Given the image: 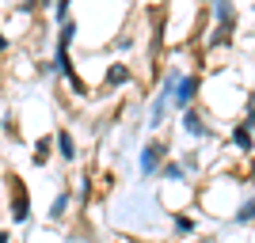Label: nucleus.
Returning a JSON list of instances; mask_svg holds the SVG:
<instances>
[{
	"label": "nucleus",
	"instance_id": "nucleus-1",
	"mask_svg": "<svg viewBox=\"0 0 255 243\" xmlns=\"http://www.w3.org/2000/svg\"><path fill=\"white\" fill-rule=\"evenodd\" d=\"M156 160H160V145H149V148H145V160H141V167L152 171V167H156Z\"/></svg>",
	"mask_w": 255,
	"mask_h": 243
},
{
	"label": "nucleus",
	"instance_id": "nucleus-2",
	"mask_svg": "<svg viewBox=\"0 0 255 243\" xmlns=\"http://www.w3.org/2000/svg\"><path fill=\"white\" fill-rule=\"evenodd\" d=\"M57 145H61V156H73V141H69V133H61Z\"/></svg>",
	"mask_w": 255,
	"mask_h": 243
},
{
	"label": "nucleus",
	"instance_id": "nucleus-3",
	"mask_svg": "<svg viewBox=\"0 0 255 243\" xmlns=\"http://www.w3.org/2000/svg\"><path fill=\"white\" fill-rule=\"evenodd\" d=\"M187 129H191V133H202V122H198L194 114H187Z\"/></svg>",
	"mask_w": 255,
	"mask_h": 243
},
{
	"label": "nucleus",
	"instance_id": "nucleus-4",
	"mask_svg": "<svg viewBox=\"0 0 255 243\" xmlns=\"http://www.w3.org/2000/svg\"><path fill=\"white\" fill-rule=\"evenodd\" d=\"M191 91H194V84L187 80V84H183V91H179V103H187V99H191Z\"/></svg>",
	"mask_w": 255,
	"mask_h": 243
}]
</instances>
